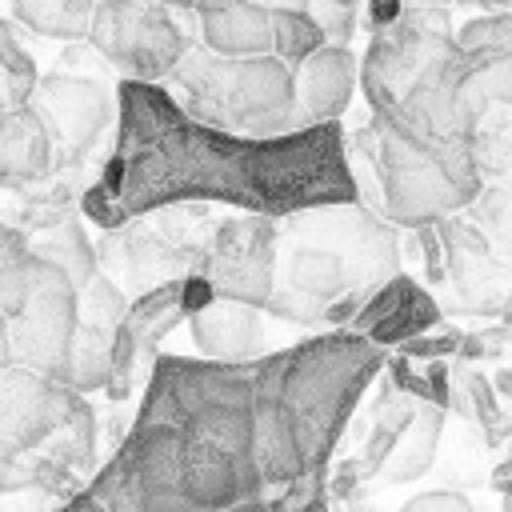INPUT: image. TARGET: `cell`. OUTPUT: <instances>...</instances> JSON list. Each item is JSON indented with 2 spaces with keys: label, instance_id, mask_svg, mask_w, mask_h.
I'll return each instance as SVG.
<instances>
[{
  "label": "cell",
  "instance_id": "3957f363",
  "mask_svg": "<svg viewBox=\"0 0 512 512\" xmlns=\"http://www.w3.org/2000/svg\"><path fill=\"white\" fill-rule=\"evenodd\" d=\"M400 276V232L368 204L308 208L276 220L268 316L288 324H352L368 296Z\"/></svg>",
  "mask_w": 512,
  "mask_h": 512
},
{
  "label": "cell",
  "instance_id": "e575fe53",
  "mask_svg": "<svg viewBox=\"0 0 512 512\" xmlns=\"http://www.w3.org/2000/svg\"><path fill=\"white\" fill-rule=\"evenodd\" d=\"M4 108H20V104H16L12 84H8V76H4V68H0V112H4Z\"/></svg>",
  "mask_w": 512,
  "mask_h": 512
},
{
  "label": "cell",
  "instance_id": "6da1fadb",
  "mask_svg": "<svg viewBox=\"0 0 512 512\" xmlns=\"http://www.w3.org/2000/svg\"><path fill=\"white\" fill-rule=\"evenodd\" d=\"M176 204H228L284 220L308 208L360 204L344 124L292 136H232L192 120L164 84H116V140L84 192V216L104 232Z\"/></svg>",
  "mask_w": 512,
  "mask_h": 512
},
{
  "label": "cell",
  "instance_id": "1f68e13d",
  "mask_svg": "<svg viewBox=\"0 0 512 512\" xmlns=\"http://www.w3.org/2000/svg\"><path fill=\"white\" fill-rule=\"evenodd\" d=\"M400 4H372L368 8V20H372V32H380V28H388V24H396L400 20Z\"/></svg>",
  "mask_w": 512,
  "mask_h": 512
},
{
  "label": "cell",
  "instance_id": "ba28073f",
  "mask_svg": "<svg viewBox=\"0 0 512 512\" xmlns=\"http://www.w3.org/2000/svg\"><path fill=\"white\" fill-rule=\"evenodd\" d=\"M96 56L116 68L124 80L136 84H164L180 56L188 52L184 28L176 24L172 8L164 4H136V0H108L92 8L88 40Z\"/></svg>",
  "mask_w": 512,
  "mask_h": 512
},
{
  "label": "cell",
  "instance_id": "603a6c76",
  "mask_svg": "<svg viewBox=\"0 0 512 512\" xmlns=\"http://www.w3.org/2000/svg\"><path fill=\"white\" fill-rule=\"evenodd\" d=\"M464 216L484 232V240L512 264V176L484 180Z\"/></svg>",
  "mask_w": 512,
  "mask_h": 512
},
{
  "label": "cell",
  "instance_id": "8d00e7d4",
  "mask_svg": "<svg viewBox=\"0 0 512 512\" xmlns=\"http://www.w3.org/2000/svg\"><path fill=\"white\" fill-rule=\"evenodd\" d=\"M492 476H496V484H512V456H508V460H504V464H500Z\"/></svg>",
  "mask_w": 512,
  "mask_h": 512
},
{
  "label": "cell",
  "instance_id": "83f0119b",
  "mask_svg": "<svg viewBox=\"0 0 512 512\" xmlns=\"http://www.w3.org/2000/svg\"><path fill=\"white\" fill-rule=\"evenodd\" d=\"M268 504H272V512H328V480H324V472L296 480L288 488H276V496H268Z\"/></svg>",
  "mask_w": 512,
  "mask_h": 512
},
{
  "label": "cell",
  "instance_id": "4fadbf2b",
  "mask_svg": "<svg viewBox=\"0 0 512 512\" xmlns=\"http://www.w3.org/2000/svg\"><path fill=\"white\" fill-rule=\"evenodd\" d=\"M440 252H444V284L456 292V312L500 316L512 296V264L484 240V232L460 212L436 220Z\"/></svg>",
  "mask_w": 512,
  "mask_h": 512
},
{
  "label": "cell",
  "instance_id": "7c38bea8",
  "mask_svg": "<svg viewBox=\"0 0 512 512\" xmlns=\"http://www.w3.org/2000/svg\"><path fill=\"white\" fill-rule=\"evenodd\" d=\"M32 108L52 132L56 164H80L108 128H116V92H108L92 76L52 72L40 76L32 92Z\"/></svg>",
  "mask_w": 512,
  "mask_h": 512
},
{
  "label": "cell",
  "instance_id": "e0dca14e",
  "mask_svg": "<svg viewBox=\"0 0 512 512\" xmlns=\"http://www.w3.org/2000/svg\"><path fill=\"white\" fill-rule=\"evenodd\" d=\"M188 336L200 360L216 364H256L264 356L260 308L236 300H212L204 312L188 316Z\"/></svg>",
  "mask_w": 512,
  "mask_h": 512
},
{
  "label": "cell",
  "instance_id": "9a60e30c",
  "mask_svg": "<svg viewBox=\"0 0 512 512\" xmlns=\"http://www.w3.org/2000/svg\"><path fill=\"white\" fill-rule=\"evenodd\" d=\"M440 320H444L440 300L420 280L400 272L368 296V304L356 312V320L348 328L356 336H364L368 344L388 348V344H408V340L432 332Z\"/></svg>",
  "mask_w": 512,
  "mask_h": 512
},
{
  "label": "cell",
  "instance_id": "7a4b0ae2",
  "mask_svg": "<svg viewBox=\"0 0 512 512\" xmlns=\"http://www.w3.org/2000/svg\"><path fill=\"white\" fill-rule=\"evenodd\" d=\"M384 368V352L352 328L308 336L252 364V456L264 488L328 472V460Z\"/></svg>",
  "mask_w": 512,
  "mask_h": 512
},
{
  "label": "cell",
  "instance_id": "484cf974",
  "mask_svg": "<svg viewBox=\"0 0 512 512\" xmlns=\"http://www.w3.org/2000/svg\"><path fill=\"white\" fill-rule=\"evenodd\" d=\"M472 160L484 180L512 176V108L508 104H488L472 132Z\"/></svg>",
  "mask_w": 512,
  "mask_h": 512
},
{
  "label": "cell",
  "instance_id": "cb8c5ba5",
  "mask_svg": "<svg viewBox=\"0 0 512 512\" xmlns=\"http://www.w3.org/2000/svg\"><path fill=\"white\" fill-rule=\"evenodd\" d=\"M28 244H32L36 256H44V260H52L56 268H64V276L76 284V292L100 272V268H96V248H92V240L84 236L80 224H60V228L44 232L40 240H28Z\"/></svg>",
  "mask_w": 512,
  "mask_h": 512
},
{
  "label": "cell",
  "instance_id": "4dcf8cb0",
  "mask_svg": "<svg viewBox=\"0 0 512 512\" xmlns=\"http://www.w3.org/2000/svg\"><path fill=\"white\" fill-rule=\"evenodd\" d=\"M212 300H216V292H212V284H208L200 272L180 280V312H184V320L196 316V312H204Z\"/></svg>",
  "mask_w": 512,
  "mask_h": 512
},
{
  "label": "cell",
  "instance_id": "44dd1931",
  "mask_svg": "<svg viewBox=\"0 0 512 512\" xmlns=\"http://www.w3.org/2000/svg\"><path fill=\"white\" fill-rule=\"evenodd\" d=\"M92 8H96L92 0H20V4H12L8 12H12L24 28L40 32V36H48V40L80 44V40H88Z\"/></svg>",
  "mask_w": 512,
  "mask_h": 512
},
{
  "label": "cell",
  "instance_id": "d4e9b609",
  "mask_svg": "<svg viewBox=\"0 0 512 512\" xmlns=\"http://www.w3.org/2000/svg\"><path fill=\"white\" fill-rule=\"evenodd\" d=\"M324 48V36L316 20L308 16V4H272V56L288 68H300L312 52Z\"/></svg>",
  "mask_w": 512,
  "mask_h": 512
},
{
  "label": "cell",
  "instance_id": "d6a6232c",
  "mask_svg": "<svg viewBox=\"0 0 512 512\" xmlns=\"http://www.w3.org/2000/svg\"><path fill=\"white\" fill-rule=\"evenodd\" d=\"M60 512H104V508H100V504H96V500H92V496L84 492V496H76L72 504H64Z\"/></svg>",
  "mask_w": 512,
  "mask_h": 512
},
{
  "label": "cell",
  "instance_id": "30bf717a",
  "mask_svg": "<svg viewBox=\"0 0 512 512\" xmlns=\"http://www.w3.org/2000/svg\"><path fill=\"white\" fill-rule=\"evenodd\" d=\"M76 312H80L76 284L64 276V268L36 256L32 288H28L16 320H8L12 364L60 384L64 364H68V348H72V336H76Z\"/></svg>",
  "mask_w": 512,
  "mask_h": 512
},
{
  "label": "cell",
  "instance_id": "d590c367",
  "mask_svg": "<svg viewBox=\"0 0 512 512\" xmlns=\"http://www.w3.org/2000/svg\"><path fill=\"white\" fill-rule=\"evenodd\" d=\"M228 512H272V504H268V496H260V500H248V504H236V508H228Z\"/></svg>",
  "mask_w": 512,
  "mask_h": 512
},
{
  "label": "cell",
  "instance_id": "4316f807",
  "mask_svg": "<svg viewBox=\"0 0 512 512\" xmlns=\"http://www.w3.org/2000/svg\"><path fill=\"white\" fill-rule=\"evenodd\" d=\"M308 16L316 20L324 44L332 48H348L352 36H356V24H360V8L356 4H308Z\"/></svg>",
  "mask_w": 512,
  "mask_h": 512
},
{
  "label": "cell",
  "instance_id": "f35d334b",
  "mask_svg": "<svg viewBox=\"0 0 512 512\" xmlns=\"http://www.w3.org/2000/svg\"><path fill=\"white\" fill-rule=\"evenodd\" d=\"M508 352H512V344H508Z\"/></svg>",
  "mask_w": 512,
  "mask_h": 512
},
{
  "label": "cell",
  "instance_id": "f1b7e54d",
  "mask_svg": "<svg viewBox=\"0 0 512 512\" xmlns=\"http://www.w3.org/2000/svg\"><path fill=\"white\" fill-rule=\"evenodd\" d=\"M460 340H464L460 328L436 324L432 332H424V336H416V340L404 344V360H440V356H452V352H460Z\"/></svg>",
  "mask_w": 512,
  "mask_h": 512
},
{
  "label": "cell",
  "instance_id": "d6986e66",
  "mask_svg": "<svg viewBox=\"0 0 512 512\" xmlns=\"http://www.w3.org/2000/svg\"><path fill=\"white\" fill-rule=\"evenodd\" d=\"M52 132L32 104L0 112V188H24L52 172Z\"/></svg>",
  "mask_w": 512,
  "mask_h": 512
},
{
  "label": "cell",
  "instance_id": "277c9868",
  "mask_svg": "<svg viewBox=\"0 0 512 512\" xmlns=\"http://www.w3.org/2000/svg\"><path fill=\"white\" fill-rule=\"evenodd\" d=\"M88 496L104 512H228L268 496V488L252 456L136 412L128 440L100 468Z\"/></svg>",
  "mask_w": 512,
  "mask_h": 512
},
{
  "label": "cell",
  "instance_id": "5b68a950",
  "mask_svg": "<svg viewBox=\"0 0 512 512\" xmlns=\"http://www.w3.org/2000/svg\"><path fill=\"white\" fill-rule=\"evenodd\" d=\"M348 164H364L372 172V212L392 228H420L460 216L484 184L468 144H444L384 116H372L348 136Z\"/></svg>",
  "mask_w": 512,
  "mask_h": 512
},
{
  "label": "cell",
  "instance_id": "74e56055",
  "mask_svg": "<svg viewBox=\"0 0 512 512\" xmlns=\"http://www.w3.org/2000/svg\"><path fill=\"white\" fill-rule=\"evenodd\" d=\"M504 512H512V496H508V500H504Z\"/></svg>",
  "mask_w": 512,
  "mask_h": 512
},
{
  "label": "cell",
  "instance_id": "5bb4252c",
  "mask_svg": "<svg viewBox=\"0 0 512 512\" xmlns=\"http://www.w3.org/2000/svg\"><path fill=\"white\" fill-rule=\"evenodd\" d=\"M64 412H68L64 384L16 364L0 372V452L4 456L36 448L52 428L64 424Z\"/></svg>",
  "mask_w": 512,
  "mask_h": 512
},
{
  "label": "cell",
  "instance_id": "ffe728a7",
  "mask_svg": "<svg viewBox=\"0 0 512 512\" xmlns=\"http://www.w3.org/2000/svg\"><path fill=\"white\" fill-rule=\"evenodd\" d=\"M444 428H448V416H444L440 408H432V404H420L416 416L408 420V428L400 432L392 456L384 460L380 480H388V484L420 480V476L432 468L436 452H440V436H444Z\"/></svg>",
  "mask_w": 512,
  "mask_h": 512
},
{
  "label": "cell",
  "instance_id": "52a82bcc",
  "mask_svg": "<svg viewBox=\"0 0 512 512\" xmlns=\"http://www.w3.org/2000/svg\"><path fill=\"white\" fill-rule=\"evenodd\" d=\"M212 228L216 224L204 216L200 204H176V208L136 216L116 232H104L96 256H104L124 296H144L160 284L196 276L204 264Z\"/></svg>",
  "mask_w": 512,
  "mask_h": 512
},
{
  "label": "cell",
  "instance_id": "9c48e42d",
  "mask_svg": "<svg viewBox=\"0 0 512 512\" xmlns=\"http://www.w3.org/2000/svg\"><path fill=\"white\" fill-rule=\"evenodd\" d=\"M452 44L448 12L440 8H404L396 24L372 32V44L360 60V92L372 112H388L404 92L424 76V68Z\"/></svg>",
  "mask_w": 512,
  "mask_h": 512
},
{
  "label": "cell",
  "instance_id": "8992f818",
  "mask_svg": "<svg viewBox=\"0 0 512 512\" xmlns=\"http://www.w3.org/2000/svg\"><path fill=\"white\" fill-rule=\"evenodd\" d=\"M168 80L184 92L180 108L208 128L260 140L308 128L296 108L292 68L276 56L224 60L212 56L204 44H188Z\"/></svg>",
  "mask_w": 512,
  "mask_h": 512
},
{
  "label": "cell",
  "instance_id": "f546056e",
  "mask_svg": "<svg viewBox=\"0 0 512 512\" xmlns=\"http://www.w3.org/2000/svg\"><path fill=\"white\" fill-rule=\"evenodd\" d=\"M400 512H476V508H472V500L464 492L432 488V492H416L412 500H404Z\"/></svg>",
  "mask_w": 512,
  "mask_h": 512
},
{
  "label": "cell",
  "instance_id": "7402d4cb",
  "mask_svg": "<svg viewBox=\"0 0 512 512\" xmlns=\"http://www.w3.org/2000/svg\"><path fill=\"white\" fill-rule=\"evenodd\" d=\"M32 272H36V252H32L28 236L0 224V316L4 320H16V312L32 288Z\"/></svg>",
  "mask_w": 512,
  "mask_h": 512
},
{
  "label": "cell",
  "instance_id": "2e32d148",
  "mask_svg": "<svg viewBox=\"0 0 512 512\" xmlns=\"http://www.w3.org/2000/svg\"><path fill=\"white\" fill-rule=\"evenodd\" d=\"M292 80H296V108L308 128L340 124V116L352 108V96L360 88V60L352 56V48L324 44L300 68H292Z\"/></svg>",
  "mask_w": 512,
  "mask_h": 512
},
{
  "label": "cell",
  "instance_id": "836d02e7",
  "mask_svg": "<svg viewBox=\"0 0 512 512\" xmlns=\"http://www.w3.org/2000/svg\"><path fill=\"white\" fill-rule=\"evenodd\" d=\"M12 368V352H8V320L0 316V372Z\"/></svg>",
  "mask_w": 512,
  "mask_h": 512
},
{
  "label": "cell",
  "instance_id": "8fae6325",
  "mask_svg": "<svg viewBox=\"0 0 512 512\" xmlns=\"http://www.w3.org/2000/svg\"><path fill=\"white\" fill-rule=\"evenodd\" d=\"M272 272H276V220L232 216L212 228L200 276L212 284L216 300H236L264 312L272 296Z\"/></svg>",
  "mask_w": 512,
  "mask_h": 512
},
{
  "label": "cell",
  "instance_id": "ac0fdd59",
  "mask_svg": "<svg viewBox=\"0 0 512 512\" xmlns=\"http://www.w3.org/2000/svg\"><path fill=\"white\" fill-rule=\"evenodd\" d=\"M196 36L212 56L252 60L272 56V8L268 4H192Z\"/></svg>",
  "mask_w": 512,
  "mask_h": 512
}]
</instances>
